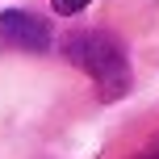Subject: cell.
<instances>
[{
	"label": "cell",
	"mask_w": 159,
	"mask_h": 159,
	"mask_svg": "<svg viewBox=\"0 0 159 159\" xmlns=\"http://www.w3.org/2000/svg\"><path fill=\"white\" fill-rule=\"evenodd\" d=\"M63 55L96 84L101 101H121L130 92V59L121 42L105 30H75L63 38Z\"/></svg>",
	"instance_id": "cell-1"
},
{
	"label": "cell",
	"mask_w": 159,
	"mask_h": 159,
	"mask_svg": "<svg viewBox=\"0 0 159 159\" xmlns=\"http://www.w3.org/2000/svg\"><path fill=\"white\" fill-rule=\"evenodd\" d=\"M0 42L25 55H46L50 50V25L30 8H4L0 13Z\"/></svg>",
	"instance_id": "cell-2"
},
{
	"label": "cell",
	"mask_w": 159,
	"mask_h": 159,
	"mask_svg": "<svg viewBox=\"0 0 159 159\" xmlns=\"http://www.w3.org/2000/svg\"><path fill=\"white\" fill-rule=\"evenodd\" d=\"M130 159H159V134H155V138H147V143L138 147V151L130 155Z\"/></svg>",
	"instance_id": "cell-3"
},
{
	"label": "cell",
	"mask_w": 159,
	"mask_h": 159,
	"mask_svg": "<svg viewBox=\"0 0 159 159\" xmlns=\"http://www.w3.org/2000/svg\"><path fill=\"white\" fill-rule=\"evenodd\" d=\"M50 4H55V13L71 17V13H80V8H88V0H50Z\"/></svg>",
	"instance_id": "cell-4"
}]
</instances>
